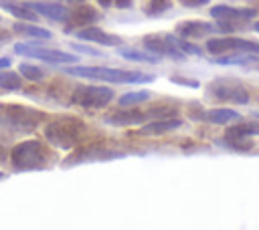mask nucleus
Returning <instances> with one entry per match:
<instances>
[{"label":"nucleus","mask_w":259,"mask_h":230,"mask_svg":"<svg viewBox=\"0 0 259 230\" xmlns=\"http://www.w3.org/2000/svg\"><path fill=\"white\" fill-rule=\"evenodd\" d=\"M57 163V151L49 147V143L38 139H26L14 145L12 149V165L18 171H38L53 167Z\"/></svg>","instance_id":"nucleus-1"},{"label":"nucleus","mask_w":259,"mask_h":230,"mask_svg":"<svg viewBox=\"0 0 259 230\" xmlns=\"http://www.w3.org/2000/svg\"><path fill=\"white\" fill-rule=\"evenodd\" d=\"M85 135V123L77 117L63 115L47 123L45 127V137L49 143H53L59 149H71L77 143H81Z\"/></svg>","instance_id":"nucleus-2"},{"label":"nucleus","mask_w":259,"mask_h":230,"mask_svg":"<svg viewBox=\"0 0 259 230\" xmlns=\"http://www.w3.org/2000/svg\"><path fill=\"white\" fill-rule=\"evenodd\" d=\"M65 75L107 81V83H150L154 75L138 73V71H123V69H109V67H67L63 69Z\"/></svg>","instance_id":"nucleus-3"},{"label":"nucleus","mask_w":259,"mask_h":230,"mask_svg":"<svg viewBox=\"0 0 259 230\" xmlns=\"http://www.w3.org/2000/svg\"><path fill=\"white\" fill-rule=\"evenodd\" d=\"M174 109H164V107H152L148 111L142 109H134L130 105V109H115L107 115H103V121L109 125H134V123H144V121H154V119H162V117H172Z\"/></svg>","instance_id":"nucleus-4"},{"label":"nucleus","mask_w":259,"mask_h":230,"mask_svg":"<svg viewBox=\"0 0 259 230\" xmlns=\"http://www.w3.org/2000/svg\"><path fill=\"white\" fill-rule=\"evenodd\" d=\"M113 101V91L97 85H79L71 95V103L85 109H99Z\"/></svg>","instance_id":"nucleus-5"},{"label":"nucleus","mask_w":259,"mask_h":230,"mask_svg":"<svg viewBox=\"0 0 259 230\" xmlns=\"http://www.w3.org/2000/svg\"><path fill=\"white\" fill-rule=\"evenodd\" d=\"M14 50L18 54H26V56H32V59H40L45 63H51V65H71V63H77L79 56L77 54H71V52H65V50H57V48H47V46H28V44H16Z\"/></svg>","instance_id":"nucleus-6"},{"label":"nucleus","mask_w":259,"mask_h":230,"mask_svg":"<svg viewBox=\"0 0 259 230\" xmlns=\"http://www.w3.org/2000/svg\"><path fill=\"white\" fill-rule=\"evenodd\" d=\"M144 46L160 59L162 56H168L174 61L186 59V54L176 44V36H172V34H148V36H144Z\"/></svg>","instance_id":"nucleus-7"},{"label":"nucleus","mask_w":259,"mask_h":230,"mask_svg":"<svg viewBox=\"0 0 259 230\" xmlns=\"http://www.w3.org/2000/svg\"><path fill=\"white\" fill-rule=\"evenodd\" d=\"M123 151H115V149H107L101 143H93L87 147H81L77 153H73L71 157H67L63 161V165H75V163H85V161H97V159H113V157H123Z\"/></svg>","instance_id":"nucleus-8"},{"label":"nucleus","mask_w":259,"mask_h":230,"mask_svg":"<svg viewBox=\"0 0 259 230\" xmlns=\"http://www.w3.org/2000/svg\"><path fill=\"white\" fill-rule=\"evenodd\" d=\"M206 48L212 54H221V52H229V50L259 54V44L257 42H249V40H241V38H208Z\"/></svg>","instance_id":"nucleus-9"},{"label":"nucleus","mask_w":259,"mask_h":230,"mask_svg":"<svg viewBox=\"0 0 259 230\" xmlns=\"http://www.w3.org/2000/svg\"><path fill=\"white\" fill-rule=\"evenodd\" d=\"M208 97H214L219 101H229V103H247V93L241 87H235V83L225 79L208 85Z\"/></svg>","instance_id":"nucleus-10"},{"label":"nucleus","mask_w":259,"mask_h":230,"mask_svg":"<svg viewBox=\"0 0 259 230\" xmlns=\"http://www.w3.org/2000/svg\"><path fill=\"white\" fill-rule=\"evenodd\" d=\"M24 4H26L30 10H36L38 14L47 16V18H51V20H55V22L69 24L71 10L65 8V6H61V4H57V2H38V0H34V2H24Z\"/></svg>","instance_id":"nucleus-11"},{"label":"nucleus","mask_w":259,"mask_h":230,"mask_svg":"<svg viewBox=\"0 0 259 230\" xmlns=\"http://www.w3.org/2000/svg\"><path fill=\"white\" fill-rule=\"evenodd\" d=\"M77 36L83 38V40H91V42H97V44H103V46H117L121 42L119 36L115 34H109L97 26H87V28H81L77 30Z\"/></svg>","instance_id":"nucleus-12"},{"label":"nucleus","mask_w":259,"mask_h":230,"mask_svg":"<svg viewBox=\"0 0 259 230\" xmlns=\"http://www.w3.org/2000/svg\"><path fill=\"white\" fill-rule=\"evenodd\" d=\"M219 26H212L208 22H198V20H188V22H180L176 26V32L184 38H200V36H206L210 32H217Z\"/></svg>","instance_id":"nucleus-13"},{"label":"nucleus","mask_w":259,"mask_h":230,"mask_svg":"<svg viewBox=\"0 0 259 230\" xmlns=\"http://www.w3.org/2000/svg\"><path fill=\"white\" fill-rule=\"evenodd\" d=\"M210 14L221 20V22H229V20H249L255 16L253 10H245V8H229V6H214L210 10Z\"/></svg>","instance_id":"nucleus-14"},{"label":"nucleus","mask_w":259,"mask_h":230,"mask_svg":"<svg viewBox=\"0 0 259 230\" xmlns=\"http://www.w3.org/2000/svg\"><path fill=\"white\" fill-rule=\"evenodd\" d=\"M95 20H99V14H97L95 8H91V6H79V8L71 10L67 30H69V26H87V24H91Z\"/></svg>","instance_id":"nucleus-15"},{"label":"nucleus","mask_w":259,"mask_h":230,"mask_svg":"<svg viewBox=\"0 0 259 230\" xmlns=\"http://www.w3.org/2000/svg\"><path fill=\"white\" fill-rule=\"evenodd\" d=\"M180 125H182L180 119H174V117H162V119H154V121H150L148 125H144V127L140 129V133L158 135V133H166V131L178 129Z\"/></svg>","instance_id":"nucleus-16"},{"label":"nucleus","mask_w":259,"mask_h":230,"mask_svg":"<svg viewBox=\"0 0 259 230\" xmlns=\"http://www.w3.org/2000/svg\"><path fill=\"white\" fill-rule=\"evenodd\" d=\"M241 115L233 109H210V111H204L200 115H196V119H202V121H208V123H217V125H225V123H231V121H237Z\"/></svg>","instance_id":"nucleus-17"},{"label":"nucleus","mask_w":259,"mask_h":230,"mask_svg":"<svg viewBox=\"0 0 259 230\" xmlns=\"http://www.w3.org/2000/svg\"><path fill=\"white\" fill-rule=\"evenodd\" d=\"M0 6L4 10H8L12 16H16V18H22V20H28V22H36V12H32L26 4L12 2V0H0Z\"/></svg>","instance_id":"nucleus-18"},{"label":"nucleus","mask_w":259,"mask_h":230,"mask_svg":"<svg viewBox=\"0 0 259 230\" xmlns=\"http://www.w3.org/2000/svg\"><path fill=\"white\" fill-rule=\"evenodd\" d=\"M123 59H127V61H138V63H160V56H156L154 52H142V50H138V48H119L117 50Z\"/></svg>","instance_id":"nucleus-19"},{"label":"nucleus","mask_w":259,"mask_h":230,"mask_svg":"<svg viewBox=\"0 0 259 230\" xmlns=\"http://www.w3.org/2000/svg\"><path fill=\"white\" fill-rule=\"evenodd\" d=\"M14 30H16L18 34H22V36H30V38H42V40L53 36L49 30H45V28H40V26H32V24H16V26H14Z\"/></svg>","instance_id":"nucleus-20"},{"label":"nucleus","mask_w":259,"mask_h":230,"mask_svg":"<svg viewBox=\"0 0 259 230\" xmlns=\"http://www.w3.org/2000/svg\"><path fill=\"white\" fill-rule=\"evenodd\" d=\"M0 89H6V91H16V89H20V77H18L16 73L2 71V69H0Z\"/></svg>","instance_id":"nucleus-21"},{"label":"nucleus","mask_w":259,"mask_h":230,"mask_svg":"<svg viewBox=\"0 0 259 230\" xmlns=\"http://www.w3.org/2000/svg\"><path fill=\"white\" fill-rule=\"evenodd\" d=\"M243 135H259V123H247V125H235L227 131V137H243Z\"/></svg>","instance_id":"nucleus-22"},{"label":"nucleus","mask_w":259,"mask_h":230,"mask_svg":"<svg viewBox=\"0 0 259 230\" xmlns=\"http://www.w3.org/2000/svg\"><path fill=\"white\" fill-rule=\"evenodd\" d=\"M168 8H170V0H150L148 4H144V14H148V16H160Z\"/></svg>","instance_id":"nucleus-23"},{"label":"nucleus","mask_w":259,"mask_h":230,"mask_svg":"<svg viewBox=\"0 0 259 230\" xmlns=\"http://www.w3.org/2000/svg\"><path fill=\"white\" fill-rule=\"evenodd\" d=\"M18 73H20L22 77L30 79V81H40V79L45 77L42 69H38V67H34V65H26V63H22V65L18 67Z\"/></svg>","instance_id":"nucleus-24"},{"label":"nucleus","mask_w":259,"mask_h":230,"mask_svg":"<svg viewBox=\"0 0 259 230\" xmlns=\"http://www.w3.org/2000/svg\"><path fill=\"white\" fill-rule=\"evenodd\" d=\"M146 99H150V93L148 91H136V93H125L123 97H119V103L123 107H127V105H136V103L146 101Z\"/></svg>","instance_id":"nucleus-25"},{"label":"nucleus","mask_w":259,"mask_h":230,"mask_svg":"<svg viewBox=\"0 0 259 230\" xmlns=\"http://www.w3.org/2000/svg\"><path fill=\"white\" fill-rule=\"evenodd\" d=\"M170 81H172V83H176V85H186V87H198V83H196V81H190V79H182V77H172Z\"/></svg>","instance_id":"nucleus-26"},{"label":"nucleus","mask_w":259,"mask_h":230,"mask_svg":"<svg viewBox=\"0 0 259 230\" xmlns=\"http://www.w3.org/2000/svg\"><path fill=\"white\" fill-rule=\"evenodd\" d=\"M180 4H184V6H188V8H196V6H202V4H206L208 0H178Z\"/></svg>","instance_id":"nucleus-27"},{"label":"nucleus","mask_w":259,"mask_h":230,"mask_svg":"<svg viewBox=\"0 0 259 230\" xmlns=\"http://www.w3.org/2000/svg\"><path fill=\"white\" fill-rule=\"evenodd\" d=\"M10 38H12V32H10V30H6V28H0V44L10 42Z\"/></svg>","instance_id":"nucleus-28"},{"label":"nucleus","mask_w":259,"mask_h":230,"mask_svg":"<svg viewBox=\"0 0 259 230\" xmlns=\"http://www.w3.org/2000/svg\"><path fill=\"white\" fill-rule=\"evenodd\" d=\"M77 50H81V52H87V54H97V50L95 48H89V46H79V44H73Z\"/></svg>","instance_id":"nucleus-29"},{"label":"nucleus","mask_w":259,"mask_h":230,"mask_svg":"<svg viewBox=\"0 0 259 230\" xmlns=\"http://www.w3.org/2000/svg\"><path fill=\"white\" fill-rule=\"evenodd\" d=\"M115 4L119 8H127V6H132V0H115Z\"/></svg>","instance_id":"nucleus-30"},{"label":"nucleus","mask_w":259,"mask_h":230,"mask_svg":"<svg viewBox=\"0 0 259 230\" xmlns=\"http://www.w3.org/2000/svg\"><path fill=\"white\" fill-rule=\"evenodd\" d=\"M8 67H10V59L0 56V69H8Z\"/></svg>","instance_id":"nucleus-31"},{"label":"nucleus","mask_w":259,"mask_h":230,"mask_svg":"<svg viewBox=\"0 0 259 230\" xmlns=\"http://www.w3.org/2000/svg\"><path fill=\"white\" fill-rule=\"evenodd\" d=\"M97 2H99L103 8H107V6H111V2H113V0H97Z\"/></svg>","instance_id":"nucleus-32"},{"label":"nucleus","mask_w":259,"mask_h":230,"mask_svg":"<svg viewBox=\"0 0 259 230\" xmlns=\"http://www.w3.org/2000/svg\"><path fill=\"white\" fill-rule=\"evenodd\" d=\"M253 28H255V30H257V32H259V22H257V24H255V26H253Z\"/></svg>","instance_id":"nucleus-33"},{"label":"nucleus","mask_w":259,"mask_h":230,"mask_svg":"<svg viewBox=\"0 0 259 230\" xmlns=\"http://www.w3.org/2000/svg\"><path fill=\"white\" fill-rule=\"evenodd\" d=\"M2 178H4V176H2V174H0V180H2Z\"/></svg>","instance_id":"nucleus-34"}]
</instances>
